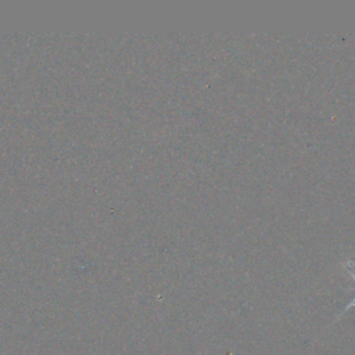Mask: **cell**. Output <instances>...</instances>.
<instances>
[{
    "mask_svg": "<svg viewBox=\"0 0 355 355\" xmlns=\"http://www.w3.org/2000/svg\"><path fill=\"white\" fill-rule=\"evenodd\" d=\"M343 268L348 272V275H351V277H352L354 282H355V259H347V261H344V262H343ZM352 306H355V297H354L352 301H349V302L345 305V308L338 313L337 318H340L344 312H347V311H348L349 308H352Z\"/></svg>",
    "mask_w": 355,
    "mask_h": 355,
    "instance_id": "6da1fadb",
    "label": "cell"
}]
</instances>
